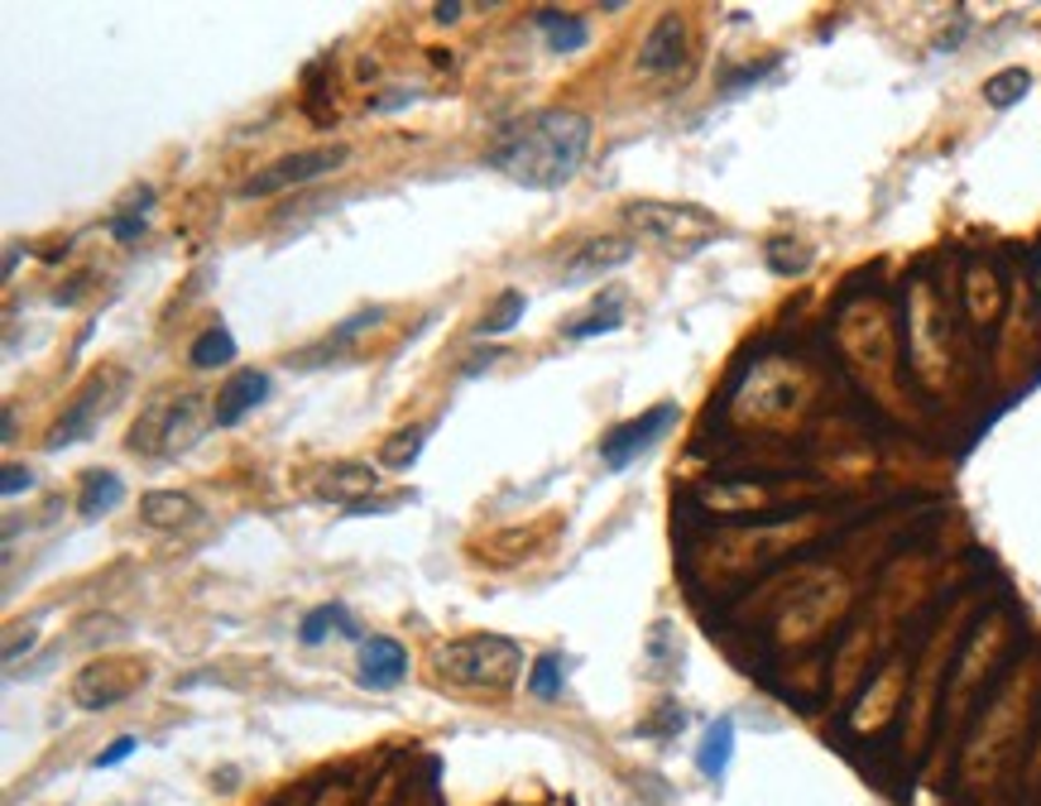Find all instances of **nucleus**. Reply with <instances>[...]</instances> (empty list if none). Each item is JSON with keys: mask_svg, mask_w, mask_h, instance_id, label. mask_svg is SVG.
Returning <instances> with one entry per match:
<instances>
[{"mask_svg": "<svg viewBox=\"0 0 1041 806\" xmlns=\"http://www.w3.org/2000/svg\"><path fill=\"white\" fill-rule=\"evenodd\" d=\"M197 394H182V399H168V404H154L144 422H135V432H130V452H159L154 442H164V452L174 456L182 446H192L197 438Z\"/></svg>", "mask_w": 1041, "mask_h": 806, "instance_id": "nucleus-6", "label": "nucleus"}, {"mask_svg": "<svg viewBox=\"0 0 1041 806\" xmlns=\"http://www.w3.org/2000/svg\"><path fill=\"white\" fill-rule=\"evenodd\" d=\"M428 432H432V428H408V432H399V438H389V446H385V466L408 471L418 456H423V438H428Z\"/></svg>", "mask_w": 1041, "mask_h": 806, "instance_id": "nucleus-25", "label": "nucleus"}, {"mask_svg": "<svg viewBox=\"0 0 1041 806\" xmlns=\"http://www.w3.org/2000/svg\"><path fill=\"white\" fill-rule=\"evenodd\" d=\"M624 221L634 227L639 235H649V241H663L672 250H682V255H691V250H701L710 235H716V217H710L706 207H687V202H629L624 207Z\"/></svg>", "mask_w": 1041, "mask_h": 806, "instance_id": "nucleus-3", "label": "nucleus"}, {"mask_svg": "<svg viewBox=\"0 0 1041 806\" xmlns=\"http://www.w3.org/2000/svg\"><path fill=\"white\" fill-rule=\"evenodd\" d=\"M461 10H466V5H461V0H452V5H432V15H438V24H452Z\"/></svg>", "mask_w": 1041, "mask_h": 806, "instance_id": "nucleus-29", "label": "nucleus"}, {"mask_svg": "<svg viewBox=\"0 0 1041 806\" xmlns=\"http://www.w3.org/2000/svg\"><path fill=\"white\" fill-rule=\"evenodd\" d=\"M269 389H274V379L265 375V369H235V375L221 385V394H217V404H212V428H241V422L255 413L259 404L269 399Z\"/></svg>", "mask_w": 1041, "mask_h": 806, "instance_id": "nucleus-7", "label": "nucleus"}, {"mask_svg": "<svg viewBox=\"0 0 1041 806\" xmlns=\"http://www.w3.org/2000/svg\"><path fill=\"white\" fill-rule=\"evenodd\" d=\"M379 485V471L375 466H365V461H341V466L326 471V485H322V499H336V505H365L370 499V490Z\"/></svg>", "mask_w": 1041, "mask_h": 806, "instance_id": "nucleus-13", "label": "nucleus"}, {"mask_svg": "<svg viewBox=\"0 0 1041 806\" xmlns=\"http://www.w3.org/2000/svg\"><path fill=\"white\" fill-rule=\"evenodd\" d=\"M523 308H529V298H523L519 288H509V294H499L495 312H490V317H480L476 332H480V336H505V332H513V322L523 317Z\"/></svg>", "mask_w": 1041, "mask_h": 806, "instance_id": "nucleus-24", "label": "nucleus"}, {"mask_svg": "<svg viewBox=\"0 0 1041 806\" xmlns=\"http://www.w3.org/2000/svg\"><path fill=\"white\" fill-rule=\"evenodd\" d=\"M562 686H566V658H562V653H543V658H533L529 696H538V702H557Z\"/></svg>", "mask_w": 1041, "mask_h": 806, "instance_id": "nucleus-22", "label": "nucleus"}, {"mask_svg": "<svg viewBox=\"0 0 1041 806\" xmlns=\"http://www.w3.org/2000/svg\"><path fill=\"white\" fill-rule=\"evenodd\" d=\"M538 30L547 38V53H582L590 44V24L582 15H557V10H543L538 15Z\"/></svg>", "mask_w": 1041, "mask_h": 806, "instance_id": "nucleus-18", "label": "nucleus"}, {"mask_svg": "<svg viewBox=\"0 0 1041 806\" xmlns=\"http://www.w3.org/2000/svg\"><path fill=\"white\" fill-rule=\"evenodd\" d=\"M346 158H351V144H312V150L284 154L259 168V174H250L241 183V197L245 202H265L274 192H288V188H302V183H318L326 174H336Z\"/></svg>", "mask_w": 1041, "mask_h": 806, "instance_id": "nucleus-4", "label": "nucleus"}, {"mask_svg": "<svg viewBox=\"0 0 1041 806\" xmlns=\"http://www.w3.org/2000/svg\"><path fill=\"white\" fill-rule=\"evenodd\" d=\"M408 677V649L389 633H370L361 643V686L365 692H394Z\"/></svg>", "mask_w": 1041, "mask_h": 806, "instance_id": "nucleus-9", "label": "nucleus"}, {"mask_svg": "<svg viewBox=\"0 0 1041 806\" xmlns=\"http://www.w3.org/2000/svg\"><path fill=\"white\" fill-rule=\"evenodd\" d=\"M379 317H385V308H365V312H355L351 322H341V327H336V336H326L322 346H318V351H308V355H302V361H318V355H332V361H336V355L346 351L351 341L361 336V332H365V327H370V322H379Z\"/></svg>", "mask_w": 1041, "mask_h": 806, "instance_id": "nucleus-23", "label": "nucleus"}, {"mask_svg": "<svg viewBox=\"0 0 1041 806\" xmlns=\"http://www.w3.org/2000/svg\"><path fill=\"white\" fill-rule=\"evenodd\" d=\"M682 63H687V20L682 15H663L649 30L639 48V73L649 77H663V73H677Z\"/></svg>", "mask_w": 1041, "mask_h": 806, "instance_id": "nucleus-10", "label": "nucleus"}, {"mask_svg": "<svg viewBox=\"0 0 1041 806\" xmlns=\"http://www.w3.org/2000/svg\"><path fill=\"white\" fill-rule=\"evenodd\" d=\"M34 490V471L30 466H5V481H0V495L15 499V495H30Z\"/></svg>", "mask_w": 1041, "mask_h": 806, "instance_id": "nucleus-28", "label": "nucleus"}, {"mask_svg": "<svg viewBox=\"0 0 1041 806\" xmlns=\"http://www.w3.org/2000/svg\"><path fill=\"white\" fill-rule=\"evenodd\" d=\"M107 231H111V241H121V245H135L144 231H149V217L144 211H115V217L107 221Z\"/></svg>", "mask_w": 1041, "mask_h": 806, "instance_id": "nucleus-26", "label": "nucleus"}, {"mask_svg": "<svg viewBox=\"0 0 1041 806\" xmlns=\"http://www.w3.org/2000/svg\"><path fill=\"white\" fill-rule=\"evenodd\" d=\"M332 629H341V639H361V629H355V619H351V610H346L341 600H326V605H318V610L302 615L298 639L308 643V649H318V643H322Z\"/></svg>", "mask_w": 1041, "mask_h": 806, "instance_id": "nucleus-17", "label": "nucleus"}, {"mask_svg": "<svg viewBox=\"0 0 1041 806\" xmlns=\"http://www.w3.org/2000/svg\"><path fill=\"white\" fill-rule=\"evenodd\" d=\"M619 294H610L605 298V308L596 302V312H586V317H576L572 327H566V341H590V336H610V332H619V322H624V312H619Z\"/></svg>", "mask_w": 1041, "mask_h": 806, "instance_id": "nucleus-20", "label": "nucleus"}, {"mask_svg": "<svg viewBox=\"0 0 1041 806\" xmlns=\"http://www.w3.org/2000/svg\"><path fill=\"white\" fill-rule=\"evenodd\" d=\"M101 413H107V389H101V379L91 385L82 399H77L68 413H63L58 422H54V432H48V452H58V446H73V442H82V438H91L97 432V422H101Z\"/></svg>", "mask_w": 1041, "mask_h": 806, "instance_id": "nucleus-11", "label": "nucleus"}, {"mask_svg": "<svg viewBox=\"0 0 1041 806\" xmlns=\"http://www.w3.org/2000/svg\"><path fill=\"white\" fill-rule=\"evenodd\" d=\"M1027 91H1032V73H1027V68H1004V73H994L984 82V101L998 106V111H1008V106H1018Z\"/></svg>", "mask_w": 1041, "mask_h": 806, "instance_id": "nucleus-21", "label": "nucleus"}, {"mask_svg": "<svg viewBox=\"0 0 1041 806\" xmlns=\"http://www.w3.org/2000/svg\"><path fill=\"white\" fill-rule=\"evenodd\" d=\"M235 355H241V346H235V336H231V327H207L202 336L192 341V351H188V365L192 369H217V365H231Z\"/></svg>", "mask_w": 1041, "mask_h": 806, "instance_id": "nucleus-19", "label": "nucleus"}, {"mask_svg": "<svg viewBox=\"0 0 1041 806\" xmlns=\"http://www.w3.org/2000/svg\"><path fill=\"white\" fill-rule=\"evenodd\" d=\"M144 682V672L135 667H115V663H97V667H87L82 677H77L73 686V702L82 706V710H107L115 702H125L130 692Z\"/></svg>", "mask_w": 1041, "mask_h": 806, "instance_id": "nucleus-8", "label": "nucleus"}, {"mask_svg": "<svg viewBox=\"0 0 1041 806\" xmlns=\"http://www.w3.org/2000/svg\"><path fill=\"white\" fill-rule=\"evenodd\" d=\"M135 749H140V739L135 735H121V739H111V749H107V754H97V759H91V769H115V763H125L130 754H135Z\"/></svg>", "mask_w": 1041, "mask_h": 806, "instance_id": "nucleus-27", "label": "nucleus"}, {"mask_svg": "<svg viewBox=\"0 0 1041 806\" xmlns=\"http://www.w3.org/2000/svg\"><path fill=\"white\" fill-rule=\"evenodd\" d=\"M140 519L149 528H188L202 519V505L182 490H149L140 499Z\"/></svg>", "mask_w": 1041, "mask_h": 806, "instance_id": "nucleus-14", "label": "nucleus"}, {"mask_svg": "<svg viewBox=\"0 0 1041 806\" xmlns=\"http://www.w3.org/2000/svg\"><path fill=\"white\" fill-rule=\"evenodd\" d=\"M634 260V241H619V235H605V241H586L576 250V260L566 264V279L582 284V279H600V274L619 269V264Z\"/></svg>", "mask_w": 1041, "mask_h": 806, "instance_id": "nucleus-12", "label": "nucleus"}, {"mask_svg": "<svg viewBox=\"0 0 1041 806\" xmlns=\"http://www.w3.org/2000/svg\"><path fill=\"white\" fill-rule=\"evenodd\" d=\"M677 404H657L649 408V413H639V418H629V422H619V428L605 432V442H600V466L605 471H629L639 456H649L657 442L667 438L672 428H677Z\"/></svg>", "mask_w": 1041, "mask_h": 806, "instance_id": "nucleus-5", "label": "nucleus"}, {"mask_svg": "<svg viewBox=\"0 0 1041 806\" xmlns=\"http://www.w3.org/2000/svg\"><path fill=\"white\" fill-rule=\"evenodd\" d=\"M590 135H596V125H590L586 111H576V106H543V111H529L499 130V140L485 150V164L495 174H505L509 183H519V188L557 192L582 174L590 154Z\"/></svg>", "mask_w": 1041, "mask_h": 806, "instance_id": "nucleus-1", "label": "nucleus"}, {"mask_svg": "<svg viewBox=\"0 0 1041 806\" xmlns=\"http://www.w3.org/2000/svg\"><path fill=\"white\" fill-rule=\"evenodd\" d=\"M730 759H734V720L720 716V720L706 725L701 749H696V769H701V777H710V783H724Z\"/></svg>", "mask_w": 1041, "mask_h": 806, "instance_id": "nucleus-15", "label": "nucleus"}, {"mask_svg": "<svg viewBox=\"0 0 1041 806\" xmlns=\"http://www.w3.org/2000/svg\"><path fill=\"white\" fill-rule=\"evenodd\" d=\"M125 505V481L115 471H87L82 475V495H77V514L82 519H107Z\"/></svg>", "mask_w": 1041, "mask_h": 806, "instance_id": "nucleus-16", "label": "nucleus"}, {"mask_svg": "<svg viewBox=\"0 0 1041 806\" xmlns=\"http://www.w3.org/2000/svg\"><path fill=\"white\" fill-rule=\"evenodd\" d=\"M432 672L452 692L499 696L523 677V649L509 633H461L432 649Z\"/></svg>", "mask_w": 1041, "mask_h": 806, "instance_id": "nucleus-2", "label": "nucleus"}]
</instances>
